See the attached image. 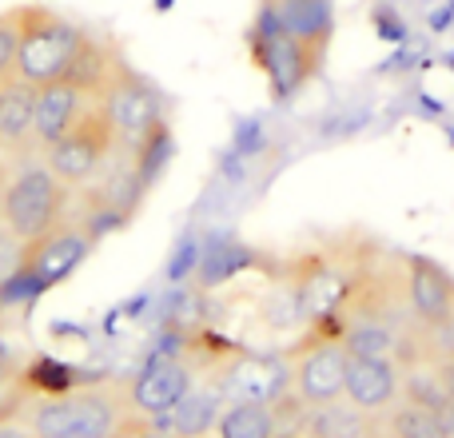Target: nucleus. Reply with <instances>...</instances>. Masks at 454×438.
Wrapping results in <instances>:
<instances>
[{"label": "nucleus", "mask_w": 454, "mask_h": 438, "mask_svg": "<svg viewBox=\"0 0 454 438\" xmlns=\"http://www.w3.org/2000/svg\"><path fill=\"white\" fill-rule=\"evenodd\" d=\"M371 263L343 255H331V251H303L287 263L283 275V291L291 295L299 319L307 323H331V319H347L359 303L363 287H367Z\"/></svg>", "instance_id": "obj_1"}, {"label": "nucleus", "mask_w": 454, "mask_h": 438, "mask_svg": "<svg viewBox=\"0 0 454 438\" xmlns=\"http://www.w3.org/2000/svg\"><path fill=\"white\" fill-rule=\"evenodd\" d=\"M12 16H16L12 76L32 88L68 76V68H72V60H76L88 32L76 28L72 20H64V16L52 12L48 4H20V8H12Z\"/></svg>", "instance_id": "obj_2"}, {"label": "nucleus", "mask_w": 454, "mask_h": 438, "mask_svg": "<svg viewBox=\"0 0 454 438\" xmlns=\"http://www.w3.org/2000/svg\"><path fill=\"white\" fill-rule=\"evenodd\" d=\"M128 391L120 383H96V387H72L64 395L36 403L28 418L32 438H64V434H100L116 438L128 423Z\"/></svg>", "instance_id": "obj_3"}, {"label": "nucleus", "mask_w": 454, "mask_h": 438, "mask_svg": "<svg viewBox=\"0 0 454 438\" xmlns=\"http://www.w3.org/2000/svg\"><path fill=\"white\" fill-rule=\"evenodd\" d=\"M72 188L48 172L44 160H16L8 172L4 207H0V223L24 243L48 235L56 223L68 219Z\"/></svg>", "instance_id": "obj_4"}, {"label": "nucleus", "mask_w": 454, "mask_h": 438, "mask_svg": "<svg viewBox=\"0 0 454 438\" xmlns=\"http://www.w3.org/2000/svg\"><path fill=\"white\" fill-rule=\"evenodd\" d=\"M120 152V140H116V128H112L108 112L100 108V100H92V108L68 128L56 144H48L40 152V160L48 164V172L56 180H64L68 188H84L92 184L104 168L112 164V156Z\"/></svg>", "instance_id": "obj_5"}, {"label": "nucleus", "mask_w": 454, "mask_h": 438, "mask_svg": "<svg viewBox=\"0 0 454 438\" xmlns=\"http://www.w3.org/2000/svg\"><path fill=\"white\" fill-rule=\"evenodd\" d=\"M247 48H251L255 68L271 84L275 100H291L295 92H303L315 80V72L323 68V60H327L323 52L307 48L303 40L287 36V32L271 28V24H259V20H251V28H247Z\"/></svg>", "instance_id": "obj_6"}, {"label": "nucleus", "mask_w": 454, "mask_h": 438, "mask_svg": "<svg viewBox=\"0 0 454 438\" xmlns=\"http://www.w3.org/2000/svg\"><path fill=\"white\" fill-rule=\"evenodd\" d=\"M100 108L108 112L112 128H116L120 152H132L136 144H144L164 120V100H160L156 84L144 80L136 68L120 64L116 76L108 80V88L100 92Z\"/></svg>", "instance_id": "obj_7"}, {"label": "nucleus", "mask_w": 454, "mask_h": 438, "mask_svg": "<svg viewBox=\"0 0 454 438\" xmlns=\"http://www.w3.org/2000/svg\"><path fill=\"white\" fill-rule=\"evenodd\" d=\"M215 391L223 403H247V407H279L291 391V367L279 355L263 351H231L215 367Z\"/></svg>", "instance_id": "obj_8"}, {"label": "nucleus", "mask_w": 454, "mask_h": 438, "mask_svg": "<svg viewBox=\"0 0 454 438\" xmlns=\"http://www.w3.org/2000/svg\"><path fill=\"white\" fill-rule=\"evenodd\" d=\"M96 235L88 231L80 219H64L56 223L48 235L28 243V255H24V275L20 283H32V287H56L60 279H68L80 263L88 259Z\"/></svg>", "instance_id": "obj_9"}, {"label": "nucleus", "mask_w": 454, "mask_h": 438, "mask_svg": "<svg viewBox=\"0 0 454 438\" xmlns=\"http://www.w3.org/2000/svg\"><path fill=\"white\" fill-rule=\"evenodd\" d=\"M291 387L307 407H327L343 399L347 387V347L339 335H319L307 347H299V363L291 367Z\"/></svg>", "instance_id": "obj_10"}, {"label": "nucleus", "mask_w": 454, "mask_h": 438, "mask_svg": "<svg viewBox=\"0 0 454 438\" xmlns=\"http://www.w3.org/2000/svg\"><path fill=\"white\" fill-rule=\"evenodd\" d=\"M192 387H196V375H192L188 363L176 359V355H156V359H148L132 379H128L124 391H128L132 415L160 423Z\"/></svg>", "instance_id": "obj_11"}, {"label": "nucleus", "mask_w": 454, "mask_h": 438, "mask_svg": "<svg viewBox=\"0 0 454 438\" xmlns=\"http://www.w3.org/2000/svg\"><path fill=\"white\" fill-rule=\"evenodd\" d=\"M255 20L271 24L327 56L331 40H335V0H259Z\"/></svg>", "instance_id": "obj_12"}, {"label": "nucleus", "mask_w": 454, "mask_h": 438, "mask_svg": "<svg viewBox=\"0 0 454 438\" xmlns=\"http://www.w3.org/2000/svg\"><path fill=\"white\" fill-rule=\"evenodd\" d=\"M96 96L84 92L72 80H48L36 88V104H32V140L36 152H44L48 144H56L88 108H92Z\"/></svg>", "instance_id": "obj_13"}, {"label": "nucleus", "mask_w": 454, "mask_h": 438, "mask_svg": "<svg viewBox=\"0 0 454 438\" xmlns=\"http://www.w3.org/2000/svg\"><path fill=\"white\" fill-rule=\"evenodd\" d=\"M403 367L395 359H363V355H347V387L343 399L363 415H383L399 403Z\"/></svg>", "instance_id": "obj_14"}, {"label": "nucleus", "mask_w": 454, "mask_h": 438, "mask_svg": "<svg viewBox=\"0 0 454 438\" xmlns=\"http://www.w3.org/2000/svg\"><path fill=\"white\" fill-rule=\"evenodd\" d=\"M407 307L423 327L454 323V279L431 259H407Z\"/></svg>", "instance_id": "obj_15"}, {"label": "nucleus", "mask_w": 454, "mask_h": 438, "mask_svg": "<svg viewBox=\"0 0 454 438\" xmlns=\"http://www.w3.org/2000/svg\"><path fill=\"white\" fill-rule=\"evenodd\" d=\"M32 104H36V88L24 80L8 76L0 80V156L28 160L36 152L32 140Z\"/></svg>", "instance_id": "obj_16"}, {"label": "nucleus", "mask_w": 454, "mask_h": 438, "mask_svg": "<svg viewBox=\"0 0 454 438\" xmlns=\"http://www.w3.org/2000/svg\"><path fill=\"white\" fill-rule=\"evenodd\" d=\"M223 407L227 403L215 387H192V391L160 418V426L172 431L176 438H207L215 431V423H220Z\"/></svg>", "instance_id": "obj_17"}, {"label": "nucleus", "mask_w": 454, "mask_h": 438, "mask_svg": "<svg viewBox=\"0 0 454 438\" xmlns=\"http://www.w3.org/2000/svg\"><path fill=\"white\" fill-rule=\"evenodd\" d=\"M307 434L311 438H379L375 434V415H363L351 403H327L315 407L307 418Z\"/></svg>", "instance_id": "obj_18"}, {"label": "nucleus", "mask_w": 454, "mask_h": 438, "mask_svg": "<svg viewBox=\"0 0 454 438\" xmlns=\"http://www.w3.org/2000/svg\"><path fill=\"white\" fill-rule=\"evenodd\" d=\"M220 438H275V407H247V403H227L220 423Z\"/></svg>", "instance_id": "obj_19"}, {"label": "nucleus", "mask_w": 454, "mask_h": 438, "mask_svg": "<svg viewBox=\"0 0 454 438\" xmlns=\"http://www.w3.org/2000/svg\"><path fill=\"white\" fill-rule=\"evenodd\" d=\"M387 438H447V431L439 423V411L399 399L387 411Z\"/></svg>", "instance_id": "obj_20"}, {"label": "nucleus", "mask_w": 454, "mask_h": 438, "mask_svg": "<svg viewBox=\"0 0 454 438\" xmlns=\"http://www.w3.org/2000/svg\"><path fill=\"white\" fill-rule=\"evenodd\" d=\"M399 399H403V403H419V407L439 411L442 403L450 399V391L442 387V379H439V371H434V367H423V363H411V367H403Z\"/></svg>", "instance_id": "obj_21"}, {"label": "nucleus", "mask_w": 454, "mask_h": 438, "mask_svg": "<svg viewBox=\"0 0 454 438\" xmlns=\"http://www.w3.org/2000/svg\"><path fill=\"white\" fill-rule=\"evenodd\" d=\"M24 255H28V243L20 235H12L4 223H0V291L20 283L24 275Z\"/></svg>", "instance_id": "obj_22"}, {"label": "nucleus", "mask_w": 454, "mask_h": 438, "mask_svg": "<svg viewBox=\"0 0 454 438\" xmlns=\"http://www.w3.org/2000/svg\"><path fill=\"white\" fill-rule=\"evenodd\" d=\"M12 64H16V16L8 8V12H0V80L12 76Z\"/></svg>", "instance_id": "obj_23"}, {"label": "nucleus", "mask_w": 454, "mask_h": 438, "mask_svg": "<svg viewBox=\"0 0 454 438\" xmlns=\"http://www.w3.org/2000/svg\"><path fill=\"white\" fill-rule=\"evenodd\" d=\"M116 438H176V434H172V431H164L160 423H152V418L128 415V423L116 431Z\"/></svg>", "instance_id": "obj_24"}, {"label": "nucleus", "mask_w": 454, "mask_h": 438, "mask_svg": "<svg viewBox=\"0 0 454 438\" xmlns=\"http://www.w3.org/2000/svg\"><path fill=\"white\" fill-rule=\"evenodd\" d=\"M434 371H439V379H442V387L454 395V351L447 355H439V363H434Z\"/></svg>", "instance_id": "obj_25"}, {"label": "nucleus", "mask_w": 454, "mask_h": 438, "mask_svg": "<svg viewBox=\"0 0 454 438\" xmlns=\"http://www.w3.org/2000/svg\"><path fill=\"white\" fill-rule=\"evenodd\" d=\"M439 423H442V431H447V438H454V395L439 407Z\"/></svg>", "instance_id": "obj_26"}, {"label": "nucleus", "mask_w": 454, "mask_h": 438, "mask_svg": "<svg viewBox=\"0 0 454 438\" xmlns=\"http://www.w3.org/2000/svg\"><path fill=\"white\" fill-rule=\"evenodd\" d=\"M0 438H24V434H16V431H0Z\"/></svg>", "instance_id": "obj_27"}, {"label": "nucleus", "mask_w": 454, "mask_h": 438, "mask_svg": "<svg viewBox=\"0 0 454 438\" xmlns=\"http://www.w3.org/2000/svg\"><path fill=\"white\" fill-rule=\"evenodd\" d=\"M64 438H100V434H64Z\"/></svg>", "instance_id": "obj_28"}]
</instances>
